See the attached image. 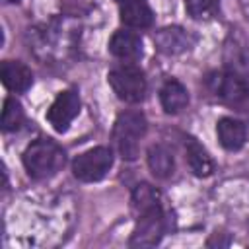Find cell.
Returning a JSON list of instances; mask_svg holds the SVG:
<instances>
[{
    "label": "cell",
    "mask_w": 249,
    "mask_h": 249,
    "mask_svg": "<svg viewBox=\"0 0 249 249\" xmlns=\"http://www.w3.org/2000/svg\"><path fill=\"white\" fill-rule=\"evenodd\" d=\"M64 161H66L64 150L51 138H39V140L31 142L23 152L25 171L33 179L53 177L56 171L62 169Z\"/></svg>",
    "instance_id": "cell-1"
},
{
    "label": "cell",
    "mask_w": 249,
    "mask_h": 249,
    "mask_svg": "<svg viewBox=\"0 0 249 249\" xmlns=\"http://www.w3.org/2000/svg\"><path fill=\"white\" fill-rule=\"evenodd\" d=\"M109 53L119 60L134 62L142 56V39L130 27L128 29H119L109 39Z\"/></svg>",
    "instance_id": "cell-10"
},
{
    "label": "cell",
    "mask_w": 249,
    "mask_h": 249,
    "mask_svg": "<svg viewBox=\"0 0 249 249\" xmlns=\"http://www.w3.org/2000/svg\"><path fill=\"white\" fill-rule=\"evenodd\" d=\"M241 8H243V12H245V16L249 19V0H241Z\"/></svg>",
    "instance_id": "cell-20"
},
{
    "label": "cell",
    "mask_w": 249,
    "mask_h": 249,
    "mask_svg": "<svg viewBox=\"0 0 249 249\" xmlns=\"http://www.w3.org/2000/svg\"><path fill=\"white\" fill-rule=\"evenodd\" d=\"M148 130L144 113L140 111H123L113 124V144L123 160H136L140 152V140Z\"/></svg>",
    "instance_id": "cell-2"
},
{
    "label": "cell",
    "mask_w": 249,
    "mask_h": 249,
    "mask_svg": "<svg viewBox=\"0 0 249 249\" xmlns=\"http://www.w3.org/2000/svg\"><path fill=\"white\" fill-rule=\"evenodd\" d=\"M193 43H195V37L177 25L161 27L154 35V45L158 47V51L163 54H169V56H175V54L189 51L193 47Z\"/></svg>",
    "instance_id": "cell-9"
},
{
    "label": "cell",
    "mask_w": 249,
    "mask_h": 249,
    "mask_svg": "<svg viewBox=\"0 0 249 249\" xmlns=\"http://www.w3.org/2000/svg\"><path fill=\"white\" fill-rule=\"evenodd\" d=\"M224 64L226 70H231L243 78L249 74V45L237 29H231L224 43Z\"/></svg>",
    "instance_id": "cell-8"
},
{
    "label": "cell",
    "mask_w": 249,
    "mask_h": 249,
    "mask_svg": "<svg viewBox=\"0 0 249 249\" xmlns=\"http://www.w3.org/2000/svg\"><path fill=\"white\" fill-rule=\"evenodd\" d=\"M23 121H25V113H23L19 101H16L14 97H6L4 109H2V130L14 132V130L21 128Z\"/></svg>",
    "instance_id": "cell-18"
},
{
    "label": "cell",
    "mask_w": 249,
    "mask_h": 249,
    "mask_svg": "<svg viewBox=\"0 0 249 249\" xmlns=\"http://www.w3.org/2000/svg\"><path fill=\"white\" fill-rule=\"evenodd\" d=\"M218 8L220 0H185V10L193 19H210Z\"/></svg>",
    "instance_id": "cell-19"
},
{
    "label": "cell",
    "mask_w": 249,
    "mask_h": 249,
    "mask_svg": "<svg viewBox=\"0 0 249 249\" xmlns=\"http://www.w3.org/2000/svg\"><path fill=\"white\" fill-rule=\"evenodd\" d=\"M130 204H132V210L138 214L146 212V210H152L156 206H163V200H161V195L158 189H154L152 185L148 183H140L134 187L132 191V198H130Z\"/></svg>",
    "instance_id": "cell-17"
},
{
    "label": "cell",
    "mask_w": 249,
    "mask_h": 249,
    "mask_svg": "<svg viewBox=\"0 0 249 249\" xmlns=\"http://www.w3.org/2000/svg\"><path fill=\"white\" fill-rule=\"evenodd\" d=\"M111 167H113V152L107 146L89 148V150L82 152L80 156H76V160L72 161L74 177L84 183L101 181L109 173Z\"/></svg>",
    "instance_id": "cell-5"
},
{
    "label": "cell",
    "mask_w": 249,
    "mask_h": 249,
    "mask_svg": "<svg viewBox=\"0 0 249 249\" xmlns=\"http://www.w3.org/2000/svg\"><path fill=\"white\" fill-rule=\"evenodd\" d=\"M121 21L130 29H144L154 23V12L146 0H130L119 4Z\"/></svg>",
    "instance_id": "cell-14"
},
{
    "label": "cell",
    "mask_w": 249,
    "mask_h": 249,
    "mask_svg": "<svg viewBox=\"0 0 249 249\" xmlns=\"http://www.w3.org/2000/svg\"><path fill=\"white\" fill-rule=\"evenodd\" d=\"M169 230V218L163 206H156L152 210H146L138 214L134 231L130 235L132 247H152L161 241V237Z\"/></svg>",
    "instance_id": "cell-6"
},
{
    "label": "cell",
    "mask_w": 249,
    "mask_h": 249,
    "mask_svg": "<svg viewBox=\"0 0 249 249\" xmlns=\"http://www.w3.org/2000/svg\"><path fill=\"white\" fill-rule=\"evenodd\" d=\"M206 89L216 97L231 105H241L249 101V84L243 76L231 70H214L204 78Z\"/></svg>",
    "instance_id": "cell-4"
},
{
    "label": "cell",
    "mask_w": 249,
    "mask_h": 249,
    "mask_svg": "<svg viewBox=\"0 0 249 249\" xmlns=\"http://www.w3.org/2000/svg\"><path fill=\"white\" fill-rule=\"evenodd\" d=\"M216 134H218L220 144L230 152L241 150L245 140H247L245 124L239 119H233V117H222L216 124Z\"/></svg>",
    "instance_id": "cell-12"
},
{
    "label": "cell",
    "mask_w": 249,
    "mask_h": 249,
    "mask_svg": "<svg viewBox=\"0 0 249 249\" xmlns=\"http://www.w3.org/2000/svg\"><path fill=\"white\" fill-rule=\"evenodd\" d=\"M160 103H161V107L167 115H177L183 109H187L189 91L179 80L169 78V80L163 82V86L160 89Z\"/></svg>",
    "instance_id": "cell-13"
},
{
    "label": "cell",
    "mask_w": 249,
    "mask_h": 249,
    "mask_svg": "<svg viewBox=\"0 0 249 249\" xmlns=\"http://www.w3.org/2000/svg\"><path fill=\"white\" fill-rule=\"evenodd\" d=\"M185 154H187L185 156L187 158V163H189L191 171L196 177H208L214 171L212 158L208 156V152L195 138H187L185 140Z\"/></svg>",
    "instance_id": "cell-15"
},
{
    "label": "cell",
    "mask_w": 249,
    "mask_h": 249,
    "mask_svg": "<svg viewBox=\"0 0 249 249\" xmlns=\"http://www.w3.org/2000/svg\"><path fill=\"white\" fill-rule=\"evenodd\" d=\"M2 84L16 93H23L33 86V72L19 60H4L0 66Z\"/></svg>",
    "instance_id": "cell-11"
},
{
    "label": "cell",
    "mask_w": 249,
    "mask_h": 249,
    "mask_svg": "<svg viewBox=\"0 0 249 249\" xmlns=\"http://www.w3.org/2000/svg\"><path fill=\"white\" fill-rule=\"evenodd\" d=\"M6 2H19V0H6Z\"/></svg>",
    "instance_id": "cell-22"
},
{
    "label": "cell",
    "mask_w": 249,
    "mask_h": 249,
    "mask_svg": "<svg viewBox=\"0 0 249 249\" xmlns=\"http://www.w3.org/2000/svg\"><path fill=\"white\" fill-rule=\"evenodd\" d=\"M107 82H109L113 93L124 103H140L148 91L144 72L138 66L128 64V62L115 66L107 74Z\"/></svg>",
    "instance_id": "cell-3"
},
{
    "label": "cell",
    "mask_w": 249,
    "mask_h": 249,
    "mask_svg": "<svg viewBox=\"0 0 249 249\" xmlns=\"http://www.w3.org/2000/svg\"><path fill=\"white\" fill-rule=\"evenodd\" d=\"M117 4H124V2H130V0H115Z\"/></svg>",
    "instance_id": "cell-21"
},
{
    "label": "cell",
    "mask_w": 249,
    "mask_h": 249,
    "mask_svg": "<svg viewBox=\"0 0 249 249\" xmlns=\"http://www.w3.org/2000/svg\"><path fill=\"white\" fill-rule=\"evenodd\" d=\"M82 101L78 89H64L56 95V99L51 103L47 111V121L56 132H66L72 124V121L80 115Z\"/></svg>",
    "instance_id": "cell-7"
},
{
    "label": "cell",
    "mask_w": 249,
    "mask_h": 249,
    "mask_svg": "<svg viewBox=\"0 0 249 249\" xmlns=\"http://www.w3.org/2000/svg\"><path fill=\"white\" fill-rule=\"evenodd\" d=\"M148 167L152 171L154 177L158 179H167L173 175L175 171V160H173V154L161 146V144H154L150 146L148 150Z\"/></svg>",
    "instance_id": "cell-16"
}]
</instances>
